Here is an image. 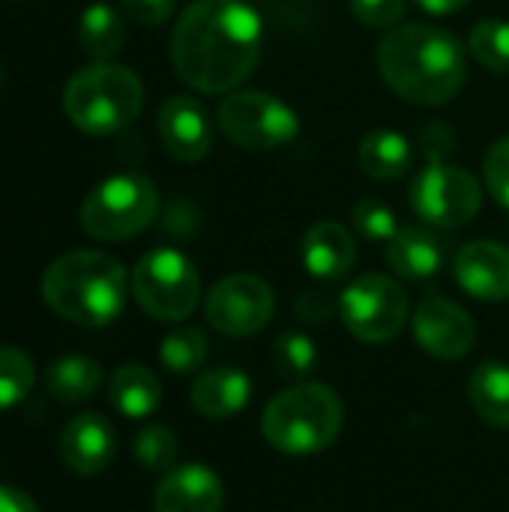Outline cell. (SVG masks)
Instances as JSON below:
<instances>
[{
	"label": "cell",
	"instance_id": "obj_25",
	"mask_svg": "<svg viewBox=\"0 0 509 512\" xmlns=\"http://www.w3.org/2000/svg\"><path fill=\"white\" fill-rule=\"evenodd\" d=\"M207 354H210V345H207V336L198 327H177V330H171L162 339V348H159L162 366L168 372H174V375L198 372L204 366Z\"/></svg>",
	"mask_w": 509,
	"mask_h": 512
},
{
	"label": "cell",
	"instance_id": "obj_32",
	"mask_svg": "<svg viewBox=\"0 0 509 512\" xmlns=\"http://www.w3.org/2000/svg\"><path fill=\"white\" fill-rule=\"evenodd\" d=\"M486 186L495 201L509 210V135L498 138L486 153Z\"/></svg>",
	"mask_w": 509,
	"mask_h": 512
},
{
	"label": "cell",
	"instance_id": "obj_35",
	"mask_svg": "<svg viewBox=\"0 0 509 512\" xmlns=\"http://www.w3.org/2000/svg\"><path fill=\"white\" fill-rule=\"evenodd\" d=\"M0 512H39V507L21 489L0 483Z\"/></svg>",
	"mask_w": 509,
	"mask_h": 512
},
{
	"label": "cell",
	"instance_id": "obj_13",
	"mask_svg": "<svg viewBox=\"0 0 509 512\" xmlns=\"http://www.w3.org/2000/svg\"><path fill=\"white\" fill-rule=\"evenodd\" d=\"M159 141L177 162H201L213 147V120L195 96H171L159 108Z\"/></svg>",
	"mask_w": 509,
	"mask_h": 512
},
{
	"label": "cell",
	"instance_id": "obj_30",
	"mask_svg": "<svg viewBox=\"0 0 509 512\" xmlns=\"http://www.w3.org/2000/svg\"><path fill=\"white\" fill-rule=\"evenodd\" d=\"M351 216H354V228H357V234H360V237H366V240H372V243H390V240L396 237V231H399L396 213H393L387 204L375 201V198H363V201H357Z\"/></svg>",
	"mask_w": 509,
	"mask_h": 512
},
{
	"label": "cell",
	"instance_id": "obj_23",
	"mask_svg": "<svg viewBox=\"0 0 509 512\" xmlns=\"http://www.w3.org/2000/svg\"><path fill=\"white\" fill-rule=\"evenodd\" d=\"M102 384V369L96 360L90 357H63L57 363L48 366L45 372V387L54 399L66 402V405H78L96 396Z\"/></svg>",
	"mask_w": 509,
	"mask_h": 512
},
{
	"label": "cell",
	"instance_id": "obj_10",
	"mask_svg": "<svg viewBox=\"0 0 509 512\" xmlns=\"http://www.w3.org/2000/svg\"><path fill=\"white\" fill-rule=\"evenodd\" d=\"M483 204L477 177L447 162H429L411 183L414 213L435 228H462L474 222Z\"/></svg>",
	"mask_w": 509,
	"mask_h": 512
},
{
	"label": "cell",
	"instance_id": "obj_15",
	"mask_svg": "<svg viewBox=\"0 0 509 512\" xmlns=\"http://www.w3.org/2000/svg\"><path fill=\"white\" fill-rule=\"evenodd\" d=\"M117 453V435L102 414H78L60 435V459L72 474H102Z\"/></svg>",
	"mask_w": 509,
	"mask_h": 512
},
{
	"label": "cell",
	"instance_id": "obj_36",
	"mask_svg": "<svg viewBox=\"0 0 509 512\" xmlns=\"http://www.w3.org/2000/svg\"><path fill=\"white\" fill-rule=\"evenodd\" d=\"M426 12H432V15H453V12H459V9H465L471 0H417Z\"/></svg>",
	"mask_w": 509,
	"mask_h": 512
},
{
	"label": "cell",
	"instance_id": "obj_22",
	"mask_svg": "<svg viewBox=\"0 0 509 512\" xmlns=\"http://www.w3.org/2000/svg\"><path fill=\"white\" fill-rule=\"evenodd\" d=\"M126 42L123 15L108 3H93L81 12L78 21V45L93 60H111Z\"/></svg>",
	"mask_w": 509,
	"mask_h": 512
},
{
	"label": "cell",
	"instance_id": "obj_3",
	"mask_svg": "<svg viewBox=\"0 0 509 512\" xmlns=\"http://www.w3.org/2000/svg\"><path fill=\"white\" fill-rule=\"evenodd\" d=\"M39 291L54 315L81 327H105L120 318L129 279L117 258L96 249H75L45 267Z\"/></svg>",
	"mask_w": 509,
	"mask_h": 512
},
{
	"label": "cell",
	"instance_id": "obj_27",
	"mask_svg": "<svg viewBox=\"0 0 509 512\" xmlns=\"http://www.w3.org/2000/svg\"><path fill=\"white\" fill-rule=\"evenodd\" d=\"M273 369L279 378H291V381H303L315 372L318 366V348L306 333H282L273 342Z\"/></svg>",
	"mask_w": 509,
	"mask_h": 512
},
{
	"label": "cell",
	"instance_id": "obj_24",
	"mask_svg": "<svg viewBox=\"0 0 509 512\" xmlns=\"http://www.w3.org/2000/svg\"><path fill=\"white\" fill-rule=\"evenodd\" d=\"M471 405L483 417V423L495 429H509V366L483 363L471 375Z\"/></svg>",
	"mask_w": 509,
	"mask_h": 512
},
{
	"label": "cell",
	"instance_id": "obj_28",
	"mask_svg": "<svg viewBox=\"0 0 509 512\" xmlns=\"http://www.w3.org/2000/svg\"><path fill=\"white\" fill-rule=\"evenodd\" d=\"M36 384L33 360L12 345H0V411L24 402Z\"/></svg>",
	"mask_w": 509,
	"mask_h": 512
},
{
	"label": "cell",
	"instance_id": "obj_16",
	"mask_svg": "<svg viewBox=\"0 0 509 512\" xmlns=\"http://www.w3.org/2000/svg\"><path fill=\"white\" fill-rule=\"evenodd\" d=\"M225 486L207 465H183L162 477L153 495L156 512H222Z\"/></svg>",
	"mask_w": 509,
	"mask_h": 512
},
{
	"label": "cell",
	"instance_id": "obj_1",
	"mask_svg": "<svg viewBox=\"0 0 509 512\" xmlns=\"http://www.w3.org/2000/svg\"><path fill=\"white\" fill-rule=\"evenodd\" d=\"M261 48V15L243 0H195L171 36L174 69L198 93L237 90L255 72Z\"/></svg>",
	"mask_w": 509,
	"mask_h": 512
},
{
	"label": "cell",
	"instance_id": "obj_34",
	"mask_svg": "<svg viewBox=\"0 0 509 512\" xmlns=\"http://www.w3.org/2000/svg\"><path fill=\"white\" fill-rule=\"evenodd\" d=\"M120 6L141 27H159L174 12V0H120Z\"/></svg>",
	"mask_w": 509,
	"mask_h": 512
},
{
	"label": "cell",
	"instance_id": "obj_29",
	"mask_svg": "<svg viewBox=\"0 0 509 512\" xmlns=\"http://www.w3.org/2000/svg\"><path fill=\"white\" fill-rule=\"evenodd\" d=\"M135 459L147 468V471H168L177 462L180 444L177 435L165 426H147L138 432L135 444H132Z\"/></svg>",
	"mask_w": 509,
	"mask_h": 512
},
{
	"label": "cell",
	"instance_id": "obj_17",
	"mask_svg": "<svg viewBox=\"0 0 509 512\" xmlns=\"http://www.w3.org/2000/svg\"><path fill=\"white\" fill-rule=\"evenodd\" d=\"M303 264L309 270V276L321 279V282H339L351 273L354 261H357V243L354 234L339 225V222H315L306 237H303Z\"/></svg>",
	"mask_w": 509,
	"mask_h": 512
},
{
	"label": "cell",
	"instance_id": "obj_33",
	"mask_svg": "<svg viewBox=\"0 0 509 512\" xmlns=\"http://www.w3.org/2000/svg\"><path fill=\"white\" fill-rule=\"evenodd\" d=\"M417 144H420V150L426 153V159H429V162H444V159L453 153L456 138H453V129H450L447 123L432 120V123H426V126L420 129Z\"/></svg>",
	"mask_w": 509,
	"mask_h": 512
},
{
	"label": "cell",
	"instance_id": "obj_12",
	"mask_svg": "<svg viewBox=\"0 0 509 512\" xmlns=\"http://www.w3.org/2000/svg\"><path fill=\"white\" fill-rule=\"evenodd\" d=\"M414 336L435 360H462L477 342V324L459 303L429 297L414 312Z\"/></svg>",
	"mask_w": 509,
	"mask_h": 512
},
{
	"label": "cell",
	"instance_id": "obj_21",
	"mask_svg": "<svg viewBox=\"0 0 509 512\" xmlns=\"http://www.w3.org/2000/svg\"><path fill=\"white\" fill-rule=\"evenodd\" d=\"M357 162L372 180H399L411 171V141L396 129H375L360 141Z\"/></svg>",
	"mask_w": 509,
	"mask_h": 512
},
{
	"label": "cell",
	"instance_id": "obj_8",
	"mask_svg": "<svg viewBox=\"0 0 509 512\" xmlns=\"http://www.w3.org/2000/svg\"><path fill=\"white\" fill-rule=\"evenodd\" d=\"M132 294L156 321H183L201 300L195 264L177 249H153L132 270Z\"/></svg>",
	"mask_w": 509,
	"mask_h": 512
},
{
	"label": "cell",
	"instance_id": "obj_2",
	"mask_svg": "<svg viewBox=\"0 0 509 512\" xmlns=\"http://www.w3.org/2000/svg\"><path fill=\"white\" fill-rule=\"evenodd\" d=\"M378 72L387 87L414 105H447L465 84L468 63L462 42L423 21L396 24L378 45Z\"/></svg>",
	"mask_w": 509,
	"mask_h": 512
},
{
	"label": "cell",
	"instance_id": "obj_5",
	"mask_svg": "<svg viewBox=\"0 0 509 512\" xmlns=\"http://www.w3.org/2000/svg\"><path fill=\"white\" fill-rule=\"evenodd\" d=\"M144 108L141 78L117 63L96 60L78 69L63 87V111L87 135H114Z\"/></svg>",
	"mask_w": 509,
	"mask_h": 512
},
{
	"label": "cell",
	"instance_id": "obj_9",
	"mask_svg": "<svg viewBox=\"0 0 509 512\" xmlns=\"http://www.w3.org/2000/svg\"><path fill=\"white\" fill-rule=\"evenodd\" d=\"M339 318L345 330L366 345L390 342L408 321V294L396 279L366 273L342 291Z\"/></svg>",
	"mask_w": 509,
	"mask_h": 512
},
{
	"label": "cell",
	"instance_id": "obj_7",
	"mask_svg": "<svg viewBox=\"0 0 509 512\" xmlns=\"http://www.w3.org/2000/svg\"><path fill=\"white\" fill-rule=\"evenodd\" d=\"M222 135L243 150H279L300 135V117L264 90H231L216 111Z\"/></svg>",
	"mask_w": 509,
	"mask_h": 512
},
{
	"label": "cell",
	"instance_id": "obj_11",
	"mask_svg": "<svg viewBox=\"0 0 509 512\" xmlns=\"http://www.w3.org/2000/svg\"><path fill=\"white\" fill-rule=\"evenodd\" d=\"M276 312V294L273 288L252 276V273H234L216 282L207 294L204 315L213 330L231 339L255 336L261 333Z\"/></svg>",
	"mask_w": 509,
	"mask_h": 512
},
{
	"label": "cell",
	"instance_id": "obj_18",
	"mask_svg": "<svg viewBox=\"0 0 509 512\" xmlns=\"http://www.w3.org/2000/svg\"><path fill=\"white\" fill-rule=\"evenodd\" d=\"M444 252L447 249L438 234H432L429 228L408 225V228H399L396 237L387 243V264L396 276L423 282L441 270Z\"/></svg>",
	"mask_w": 509,
	"mask_h": 512
},
{
	"label": "cell",
	"instance_id": "obj_6",
	"mask_svg": "<svg viewBox=\"0 0 509 512\" xmlns=\"http://www.w3.org/2000/svg\"><path fill=\"white\" fill-rule=\"evenodd\" d=\"M159 213V192L144 174H114L93 186L81 201V228L105 243H123L141 234Z\"/></svg>",
	"mask_w": 509,
	"mask_h": 512
},
{
	"label": "cell",
	"instance_id": "obj_31",
	"mask_svg": "<svg viewBox=\"0 0 509 512\" xmlns=\"http://www.w3.org/2000/svg\"><path fill=\"white\" fill-rule=\"evenodd\" d=\"M351 12L363 27L390 30L405 15V0H351Z\"/></svg>",
	"mask_w": 509,
	"mask_h": 512
},
{
	"label": "cell",
	"instance_id": "obj_14",
	"mask_svg": "<svg viewBox=\"0 0 509 512\" xmlns=\"http://www.w3.org/2000/svg\"><path fill=\"white\" fill-rule=\"evenodd\" d=\"M456 282L477 300H509V249L495 240H471L456 255Z\"/></svg>",
	"mask_w": 509,
	"mask_h": 512
},
{
	"label": "cell",
	"instance_id": "obj_4",
	"mask_svg": "<svg viewBox=\"0 0 509 512\" xmlns=\"http://www.w3.org/2000/svg\"><path fill=\"white\" fill-rule=\"evenodd\" d=\"M345 423V405L333 387L303 381L270 399L261 414V435L288 456H312L327 450Z\"/></svg>",
	"mask_w": 509,
	"mask_h": 512
},
{
	"label": "cell",
	"instance_id": "obj_26",
	"mask_svg": "<svg viewBox=\"0 0 509 512\" xmlns=\"http://www.w3.org/2000/svg\"><path fill=\"white\" fill-rule=\"evenodd\" d=\"M468 48L477 57V63H483L489 72L509 75V21L504 18L477 21L468 36Z\"/></svg>",
	"mask_w": 509,
	"mask_h": 512
},
{
	"label": "cell",
	"instance_id": "obj_19",
	"mask_svg": "<svg viewBox=\"0 0 509 512\" xmlns=\"http://www.w3.org/2000/svg\"><path fill=\"white\" fill-rule=\"evenodd\" d=\"M252 381L231 366L201 372L192 384V408L207 420H228L249 405Z\"/></svg>",
	"mask_w": 509,
	"mask_h": 512
},
{
	"label": "cell",
	"instance_id": "obj_20",
	"mask_svg": "<svg viewBox=\"0 0 509 512\" xmlns=\"http://www.w3.org/2000/svg\"><path fill=\"white\" fill-rule=\"evenodd\" d=\"M108 399L111 405L129 417V420H144L162 405V384L159 378L138 363H126L111 375L108 384Z\"/></svg>",
	"mask_w": 509,
	"mask_h": 512
}]
</instances>
